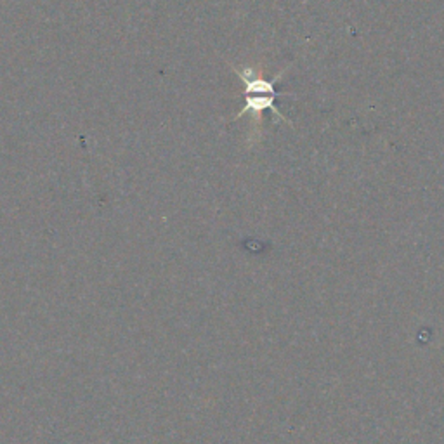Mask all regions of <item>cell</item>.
<instances>
[{
	"mask_svg": "<svg viewBox=\"0 0 444 444\" xmlns=\"http://www.w3.org/2000/svg\"><path fill=\"white\" fill-rule=\"evenodd\" d=\"M233 70H235V73L242 78L243 85H245V96L266 94V96H276V98H281V96H283L281 92H278L276 89H274V82L280 80L281 75L285 73V70L281 71V73H278L273 80H266V78L259 77V75H256V71L250 70V68L242 70V68L233 66Z\"/></svg>",
	"mask_w": 444,
	"mask_h": 444,
	"instance_id": "6da1fadb",
	"label": "cell"
},
{
	"mask_svg": "<svg viewBox=\"0 0 444 444\" xmlns=\"http://www.w3.org/2000/svg\"><path fill=\"white\" fill-rule=\"evenodd\" d=\"M276 96H266V94H250L245 98V105L242 106V109H240L238 115L235 116V118H242L243 115H249V113H252L256 118L260 120V115H263L264 112H271L274 116H278V118H281L283 122H287L288 125H292L290 120L285 116V113H281L280 109H278L276 106Z\"/></svg>",
	"mask_w": 444,
	"mask_h": 444,
	"instance_id": "7a4b0ae2",
	"label": "cell"
}]
</instances>
